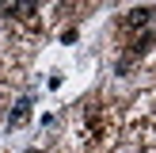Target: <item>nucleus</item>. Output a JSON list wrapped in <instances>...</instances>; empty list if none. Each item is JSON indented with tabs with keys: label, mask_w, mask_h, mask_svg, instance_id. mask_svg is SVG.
Listing matches in <instances>:
<instances>
[{
	"label": "nucleus",
	"mask_w": 156,
	"mask_h": 153,
	"mask_svg": "<svg viewBox=\"0 0 156 153\" xmlns=\"http://www.w3.org/2000/svg\"><path fill=\"white\" fill-rule=\"evenodd\" d=\"M27 122H30V99H19L8 115V126H27Z\"/></svg>",
	"instance_id": "1"
},
{
	"label": "nucleus",
	"mask_w": 156,
	"mask_h": 153,
	"mask_svg": "<svg viewBox=\"0 0 156 153\" xmlns=\"http://www.w3.org/2000/svg\"><path fill=\"white\" fill-rule=\"evenodd\" d=\"M34 12H38V8L27 4V0H23V4H0V15H15V19H30Z\"/></svg>",
	"instance_id": "2"
},
{
	"label": "nucleus",
	"mask_w": 156,
	"mask_h": 153,
	"mask_svg": "<svg viewBox=\"0 0 156 153\" xmlns=\"http://www.w3.org/2000/svg\"><path fill=\"white\" fill-rule=\"evenodd\" d=\"M152 19V8H129L126 12V27H149Z\"/></svg>",
	"instance_id": "3"
},
{
	"label": "nucleus",
	"mask_w": 156,
	"mask_h": 153,
	"mask_svg": "<svg viewBox=\"0 0 156 153\" xmlns=\"http://www.w3.org/2000/svg\"><path fill=\"white\" fill-rule=\"evenodd\" d=\"M149 46H152V31H145V35H141V38L133 42V58H137V54H145Z\"/></svg>",
	"instance_id": "4"
},
{
	"label": "nucleus",
	"mask_w": 156,
	"mask_h": 153,
	"mask_svg": "<svg viewBox=\"0 0 156 153\" xmlns=\"http://www.w3.org/2000/svg\"><path fill=\"white\" fill-rule=\"evenodd\" d=\"M27 153H38V149H27Z\"/></svg>",
	"instance_id": "5"
}]
</instances>
